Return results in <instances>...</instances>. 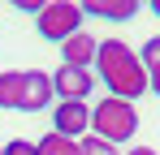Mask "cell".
Masks as SVG:
<instances>
[{
	"mask_svg": "<svg viewBox=\"0 0 160 155\" xmlns=\"http://www.w3.org/2000/svg\"><path fill=\"white\" fill-rule=\"evenodd\" d=\"M95 78L104 82V91L112 99H143L147 91H152V78L143 69V60H138V52L126 43V39H100V56H95Z\"/></svg>",
	"mask_w": 160,
	"mask_h": 155,
	"instance_id": "cell-1",
	"label": "cell"
},
{
	"mask_svg": "<svg viewBox=\"0 0 160 155\" xmlns=\"http://www.w3.org/2000/svg\"><path fill=\"white\" fill-rule=\"evenodd\" d=\"M138 60H143L147 73H156V69H160V35H152V39L138 48Z\"/></svg>",
	"mask_w": 160,
	"mask_h": 155,
	"instance_id": "cell-11",
	"label": "cell"
},
{
	"mask_svg": "<svg viewBox=\"0 0 160 155\" xmlns=\"http://www.w3.org/2000/svg\"><path fill=\"white\" fill-rule=\"evenodd\" d=\"M35 147H39V155H82L78 138H65V134H56V129H48Z\"/></svg>",
	"mask_w": 160,
	"mask_h": 155,
	"instance_id": "cell-10",
	"label": "cell"
},
{
	"mask_svg": "<svg viewBox=\"0 0 160 155\" xmlns=\"http://www.w3.org/2000/svg\"><path fill=\"white\" fill-rule=\"evenodd\" d=\"M82 17H87V13H82V4H74V0H48L43 13L35 17V30H39L48 43L61 48L65 39H74L82 30Z\"/></svg>",
	"mask_w": 160,
	"mask_h": 155,
	"instance_id": "cell-3",
	"label": "cell"
},
{
	"mask_svg": "<svg viewBox=\"0 0 160 155\" xmlns=\"http://www.w3.org/2000/svg\"><path fill=\"white\" fill-rule=\"evenodd\" d=\"M52 129L82 142V138L91 134V108H87V103H74V99H61L52 108Z\"/></svg>",
	"mask_w": 160,
	"mask_h": 155,
	"instance_id": "cell-5",
	"label": "cell"
},
{
	"mask_svg": "<svg viewBox=\"0 0 160 155\" xmlns=\"http://www.w3.org/2000/svg\"><path fill=\"white\" fill-rule=\"evenodd\" d=\"M0 155H4V147H0Z\"/></svg>",
	"mask_w": 160,
	"mask_h": 155,
	"instance_id": "cell-17",
	"label": "cell"
},
{
	"mask_svg": "<svg viewBox=\"0 0 160 155\" xmlns=\"http://www.w3.org/2000/svg\"><path fill=\"white\" fill-rule=\"evenodd\" d=\"M95 69H69V65H61L52 73V91L56 99H74V103H87L91 99V91H95Z\"/></svg>",
	"mask_w": 160,
	"mask_h": 155,
	"instance_id": "cell-4",
	"label": "cell"
},
{
	"mask_svg": "<svg viewBox=\"0 0 160 155\" xmlns=\"http://www.w3.org/2000/svg\"><path fill=\"white\" fill-rule=\"evenodd\" d=\"M95 56H100V39L87 30L61 43V65H69V69H95Z\"/></svg>",
	"mask_w": 160,
	"mask_h": 155,
	"instance_id": "cell-7",
	"label": "cell"
},
{
	"mask_svg": "<svg viewBox=\"0 0 160 155\" xmlns=\"http://www.w3.org/2000/svg\"><path fill=\"white\" fill-rule=\"evenodd\" d=\"M52 99H56L52 73H43V69H26V82H22V108H18V112H43Z\"/></svg>",
	"mask_w": 160,
	"mask_h": 155,
	"instance_id": "cell-6",
	"label": "cell"
},
{
	"mask_svg": "<svg viewBox=\"0 0 160 155\" xmlns=\"http://www.w3.org/2000/svg\"><path fill=\"white\" fill-rule=\"evenodd\" d=\"M126 155H160V151H156V147H130Z\"/></svg>",
	"mask_w": 160,
	"mask_h": 155,
	"instance_id": "cell-14",
	"label": "cell"
},
{
	"mask_svg": "<svg viewBox=\"0 0 160 155\" xmlns=\"http://www.w3.org/2000/svg\"><path fill=\"white\" fill-rule=\"evenodd\" d=\"M147 78H152V95H160V69H156V73H147Z\"/></svg>",
	"mask_w": 160,
	"mask_h": 155,
	"instance_id": "cell-15",
	"label": "cell"
},
{
	"mask_svg": "<svg viewBox=\"0 0 160 155\" xmlns=\"http://www.w3.org/2000/svg\"><path fill=\"white\" fill-rule=\"evenodd\" d=\"M82 155H121L112 142H104V138H95V134H87L82 138Z\"/></svg>",
	"mask_w": 160,
	"mask_h": 155,
	"instance_id": "cell-12",
	"label": "cell"
},
{
	"mask_svg": "<svg viewBox=\"0 0 160 155\" xmlns=\"http://www.w3.org/2000/svg\"><path fill=\"white\" fill-rule=\"evenodd\" d=\"M91 134L104 138V142H112V147L134 142V134H138V108H134L130 99L104 95V99L91 108Z\"/></svg>",
	"mask_w": 160,
	"mask_h": 155,
	"instance_id": "cell-2",
	"label": "cell"
},
{
	"mask_svg": "<svg viewBox=\"0 0 160 155\" xmlns=\"http://www.w3.org/2000/svg\"><path fill=\"white\" fill-rule=\"evenodd\" d=\"M22 82H26V69H0V108H22Z\"/></svg>",
	"mask_w": 160,
	"mask_h": 155,
	"instance_id": "cell-9",
	"label": "cell"
},
{
	"mask_svg": "<svg viewBox=\"0 0 160 155\" xmlns=\"http://www.w3.org/2000/svg\"><path fill=\"white\" fill-rule=\"evenodd\" d=\"M82 13L87 17H104V22H130L138 13V0H87Z\"/></svg>",
	"mask_w": 160,
	"mask_h": 155,
	"instance_id": "cell-8",
	"label": "cell"
},
{
	"mask_svg": "<svg viewBox=\"0 0 160 155\" xmlns=\"http://www.w3.org/2000/svg\"><path fill=\"white\" fill-rule=\"evenodd\" d=\"M4 155H39V147H35L30 138H9V142H4Z\"/></svg>",
	"mask_w": 160,
	"mask_h": 155,
	"instance_id": "cell-13",
	"label": "cell"
},
{
	"mask_svg": "<svg viewBox=\"0 0 160 155\" xmlns=\"http://www.w3.org/2000/svg\"><path fill=\"white\" fill-rule=\"evenodd\" d=\"M152 13H156V17H160V0H152Z\"/></svg>",
	"mask_w": 160,
	"mask_h": 155,
	"instance_id": "cell-16",
	"label": "cell"
}]
</instances>
